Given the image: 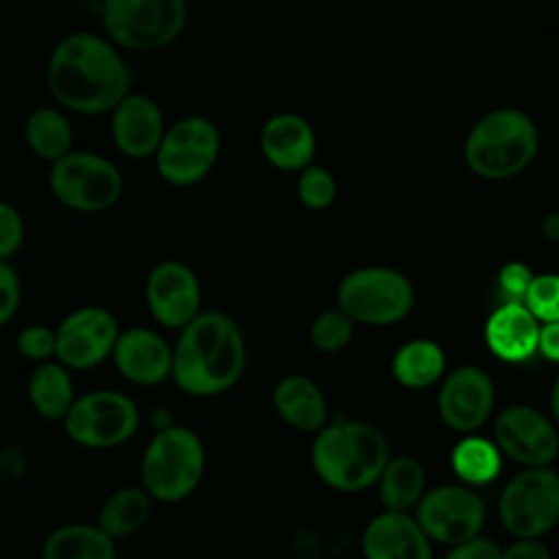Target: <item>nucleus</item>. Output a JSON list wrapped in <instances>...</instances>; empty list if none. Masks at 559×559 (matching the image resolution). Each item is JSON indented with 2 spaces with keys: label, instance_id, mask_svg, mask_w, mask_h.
I'll return each mask as SVG.
<instances>
[{
  "label": "nucleus",
  "instance_id": "obj_31",
  "mask_svg": "<svg viewBox=\"0 0 559 559\" xmlns=\"http://www.w3.org/2000/svg\"><path fill=\"white\" fill-rule=\"evenodd\" d=\"M295 192L304 207L319 212L334 203L338 188L334 175L325 166L312 162L297 173Z\"/></svg>",
  "mask_w": 559,
  "mask_h": 559
},
{
  "label": "nucleus",
  "instance_id": "obj_2",
  "mask_svg": "<svg viewBox=\"0 0 559 559\" xmlns=\"http://www.w3.org/2000/svg\"><path fill=\"white\" fill-rule=\"evenodd\" d=\"M245 365L247 343L240 325L221 310H201L179 330L170 380L186 395L214 397L242 378Z\"/></svg>",
  "mask_w": 559,
  "mask_h": 559
},
{
  "label": "nucleus",
  "instance_id": "obj_6",
  "mask_svg": "<svg viewBox=\"0 0 559 559\" xmlns=\"http://www.w3.org/2000/svg\"><path fill=\"white\" fill-rule=\"evenodd\" d=\"M336 306L362 325H395L415 306L413 282L393 266L371 264L349 271L336 288Z\"/></svg>",
  "mask_w": 559,
  "mask_h": 559
},
{
  "label": "nucleus",
  "instance_id": "obj_27",
  "mask_svg": "<svg viewBox=\"0 0 559 559\" xmlns=\"http://www.w3.org/2000/svg\"><path fill=\"white\" fill-rule=\"evenodd\" d=\"M376 485L384 509L411 513L426 491V469L415 456H389Z\"/></svg>",
  "mask_w": 559,
  "mask_h": 559
},
{
  "label": "nucleus",
  "instance_id": "obj_1",
  "mask_svg": "<svg viewBox=\"0 0 559 559\" xmlns=\"http://www.w3.org/2000/svg\"><path fill=\"white\" fill-rule=\"evenodd\" d=\"M46 85L63 109L96 116L109 114L131 92V74L111 39L74 31L55 44Z\"/></svg>",
  "mask_w": 559,
  "mask_h": 559
},
{
  "label": "nucleus",
  "instance_id": "obj_22",
  "mask_svg": "<svg viewBox=\"0 0 559 559\" xmlns=\"http://www.w3.org/2000/svg\"><path fill=\"white\" fill-rule=\"evenodd\" d=\"M271 400L280 419L299 432H317L330 419L321 386L304 373H288L280 378L273 386Z\"/></svg>",
  "mask_w": 559,
  "mask_h": 559
},
{
  "label": "nucleus",
  "instance_id": "obj_18",
  "mask_svg": "<svg viewBox=\"0 0 559 559\" xmlns=\"http://www.w3.org/2000/svg\"><path fill=\"white\" fill-rule=\"evenodd\" d=\"M111 140L129 159L153 157L166 133L162 107L146 94L129 92L111 111Z\"/></svg>",
  "mask_w": 559,
  "mask_h": 559
},
{
  "label": "nucleus",
  "instance_id": "obj_34",
  "mask_svg": "<svg viewBox=\"0 0 559 559\" xmlns=\"http://www.w3.org/2000/svg\"><path fill=\"white\" fill-rule=\"evenodd\" d=\"M24 236L26 227L20 210L13 203L0 199V260L11 262V258L24 245Z\"/></svg>",
  "mask_w": 559,
  "mask_h": 559
},
{
  "label": "nucleus",
  "instance_id": "obj_15",
  "mask_svg": "<svg viewBox=\"0 0 559 559\" xmlns=\"http://www.w3.org/2000/svg\"><path fill=\"white\" fill-rule=\"evenodd\" d=\"M493 404L496 386L485 369L463 365L441 378L437 413L450 430L461 435L476 432L489 419Z\"/></svg>",
  "mask_w": 559,
  "mask_h": 559
},
{
  "label": "nucleus",
  "instance_id": "obj_12",
  "mask_svg": "<svg viewBox=\"0 0 559 559\" xmlns=\"http://www.w3.org/2000/svg\"><path fill=\"white\" fill-rule=\"evenodd\" d=\"M413 511L428 539L445 546L478 537L485 526V502L474 487L463 483L426 489Z\"/></svg>",
  "mask_w": 559,
  "mask_h": 559
},
{
  "label": "nucleus",
  "instance_id": "obj_14",
  "mask_svg": "<svg viewBox=\"0 0 559 559\" xmlns=\"http://www.w3.org/2000/svg\"><path fill=\"white\" fill-rule=\"evenodd\" d=\"M493 443L502 456L522 467L550 465L559 454L555 421L535 406L511 404L493 421Z\"/></svg>",
  "mask_w": 559,
  "mask_h": 559
},
{
  "label": "nucleus",
  "instance_id": "obj_21",
  "mask_svg": "<svg viewBox=\"0 0 559 559\" xmlns=\"http://www.w3.org/2000/svg\"><path fill=\"white\" fill-rule=\"evenodd\" d=\"M485 343L502 362H524L537 354L539 321L522 301H504L485 321Z\"/></svg>",
  "mask_w": 559,
  "mask_h": 559
},
{
  "label": "nucleus",
  "instance_id": "obj_16",
  "mask_svg": "<svg viewBox=\"0 0 559 559\" xmlns=\"http://www.w3.org/2000/svg\"><path fill=\"white\" fill-rule=\"evenodd\" d=\"M144 301L153 321L181 330L201 312V282L186 262L162 260L146 275Z\"/></svg>",
  "mask_w": 559,
  "mask_h": 559
},
{
  "label": "nucleus",
  "instance_id": "obj_42",
  "mask_svg": "<svg viewBox=\"0 0 559 559\" xmlns=\"http://www.w3.org/2000/svg\"><path fill=\"white\" fill-rule=\"evenodd\" d=\"M81 2H92V0H81Z\"/></svg>",
  "mask_w": 559,
  "mask_h": 559
},
{
  "label": "nucleus",
  "instance_id": "obj_32",
  "mask_svg": "<svg viewBox=\"0 0 559 559\" xmlns=\"http://www.w3.org/2000/svg\"><path fill=\"white\" fill-rule=\"evenodd\" d=\"M522 304L539 323L559 321V273L533 275Z\"/></svg>",
  "mask_w": 559,
  "mask_h": 559
},
{
  "label": "nucleus",
  "instance_id": "obj_7",
  "mask_svg": "<svg viewBox=\"0 0 559 559\" xmlns=\"http://www.w3.org/2000/svg\"><path fill=\"white\" fill-rule=\"evenodd\" d=\"M100 22L118 48L153 52L173 44L186 28V0H100Z\"/></svg>",
  "mask_w": 559,
  "mask_h": 559
},
{
  "label": "nucleus",
  "instance_id": "obj_20",
  "mask_svg": "<svg viewBox=\"0 0 559 559\" xmlns=\"http://www.w3.org/2000/svg\"><path fill=\"white\" fill-rule=\"evenodd\" d=\"M258 144L262 157L284 173H299L312 164L317 155V133L312 124L295 111H280L266 118Z\"/></svg>",
  "mask_w": 559,
  "mask_h": 559
},
{
  "label": "nucleus",
  "instance_id": "obj_11",
  "mask_svg": "<svg viewBox=\"0 0 559 559\" xmlns=\"http://www.w3.org/2000/svg\"><path fill=\"white\" fill-rule=\"evenodd\" d=\"M221 155V131L205 116H183L162 138L157 148V175L175 186L188 188L203 181Z\"/></svg>",
  "mask_w": 559,
  "mask_h": 559
},
{
  "label": "nucleus",
  "instance_id": "obj_40",
  "mask_svg": "<svg viewBox=\"0 0 559 559\" xmlns=\"http://www.w3.org/2000/svg\"><path fill=\"white\" fill-rule=\"evenodd\" d=\"M539 234L550 242H559V212H546L542 216Z\"/></svg>",
  "mask_w": 559,
  "mask_h": 559
},
{
  "label": "nucleus",
  "instance_id": "obj_36",
  "mask_svg": "<svg viewBox=\"0 0 559 559\" xmlns=\"http://www.w3.org/2000/svg\"><path fill=\"white\" fill-rule=\"evenodd\" d=\"M533 275L535 273L528 269V264L520 260H511L502 264L498 271V288L507 297V301H524V295L528 290Z\"/></svg>",
  "mask_w": 559,
  "mask_h": 559
},
{
  "label": "nucleus",
  "instance_id": "obj_38",
  "mask_svg": "<svg viewBox=\"0 0 559 559\" xmlns=\"http://www.w3.org/2000/svg\"><path fill=\"white\" fill-rule=\"evenodd\" d=\"M502 559H552V552L542 537H515L502 548Z\"/></svg>",
  "mask_w": 559,
  "mask_h": 559
},
{
  "label": "nucleus",
  "instance_id": "obj_4",
  "mask_svg": "<svg viewBox=\"0 0 559 559\" xmlns=\"http://www.w3.org/2000/svg\"><path fill=\"white\" fill-rule=\"evenodd\" d=\"M539 153V129L520 107L504 105L483 114L463 140L465 166L485 181L522 175Z\"/></svg>",
  "mask_w": 559,
  "mask_h": 559
},
{
  "label": "nucleus",
  "instance_id": "obj_33",
  "mask_svg": "<svg viewBox=\"0 0 559 559\" xmlns=\"http://www.w3.org/2000/svg\"><path fill=\"white\" fill-rule=\"evenodd\" d=\"M55 347H57V334L52 325L46 323H31L24 325L15 334V349L20 356L31 360L33 365L46 362L55 358Z\"/></svg>",
  "mask_w": 559,
  "mask_h": 559
},
{
  "label": "nucleus",
  "instance_id": "obj_3",
  "mask_svg": "<svg viewBox=\"0 0 559 559\" xmlns=\"http://www.w3.org/2000/svg\"><path fill=\"white\" fill-rule=\"evenodd\" d=\"M389 456V441L380 428L347 417L328 419L314 432L310 448V463L319 480L343 493L376 485Z\"/></svg>",
  "mask_w": 559,
  "mask_h": 559
},
{
  "label": "nucleus",
  "instance_id": "obj_41",
  "mask_svg": "<svg viewBox=\"0 0 559 559\" xmlns=\"http://www.w3.org/2000/svg\"><path fill=\"white\" fill-rule=\"evenodd\" d=\"M548 406H550V417L555 424H559V373L550 386V397H548Z\"/></svg>",
  "mask_w": 559,
  "mask_h": 559
},
{
  "label": "nucleus",
  "instance_id": "obj_17",
  "mask_svg": "<svg viewBox=\"0 0 559 559\" xmlns=\"http://www.w3.org/2000/svg\"><path fill=\"white\" fill-rule=\"evenodd\" d=\"M109 360L127 382L155 386L170 380L173 345L151 328H124L111 347Z\"/></svg>",
  "mask_w": 559,
  "mask_h": 559
},
{
  "label": "nucleus",
  "instance_id": "obj_19",
  "mask_svg": "<svg viewBox=\"0 0 559 559\" xmlns=\"http://www.w3.org/2000/svg\"><path fill=\"white\" fill-rule=\"evenodd\" d=\"M365 559H432V542L406 511L384 509L362 531Z\"/></svg>",
  "mask_w": 559,
  "mask_h": 559
},
{
  "label": "nucleus",
  "instance_id": "obj_5",
  "mask_svg": "<svg viewBox=\"0 0 559 559\" xmlns=\"http://www.w3.org/2000/svg\"><path fill=\"white\" fill-rule=\"evenodd\" d=\"M203 472L205 445L192 428L179 424L159 426L140 459V485L162 504L190 498L201 485Z\"/></svg>",
  "mask_w": 559,
  "mask_h": 559
},
{
  "label": "nucleus",
  "instance_id": "obj_39",
  "mask_svg": "<svg viewBox=\"0 0 559 559\" xmlns=\"http://www.w3.org/2000/svg\"><path fill=\"white\" fill-rule=\"evenodd\" d=\"M537 354H542L548 362L559 365V321L539 323Z\"/></svg>",
  "mask_w": 559,
  "mask_h": 559
},
{
  "label": "nucleus",
  "instance_id": "obj_25",
  "mask_svg": "<svg viewBox=\"0 0 559 559\" xmlns=\"http://www.w3.org/2000/svg\"><path fill=\"white\" fill-rule=\"evenodd\" d=\"M155 500L148 496V491L138 485H124L116 491H111L96 515V524L116 542L127 539L144 528L153 513Z\"/></svg>",
  "mask_w": 559,
  "mask_h": 559
},
{
  "label": "nucleus",
  "instance_id": "obj_35",
  "mask_svg": "<svg viewBox=\"0 0 559 559\" xmlns=\"http://www.w3.org/2000/svg\"><path fill=\"white\" fill-rule=\"evenodd\" d=\"M22 280L9 260H0V328L7 325L20 310Z\"/></svg>",
  "mask_w": 559,
  "mask_h": 559
},
{
  "label": "nucleus",
  "instance_id": "obj_9",
  "mask_svg": "<svg viewBox=\"0 0 559 559\" xmlns=\"http://www.w3.org/2000/svg\"><path fill=\"white\" fill-rule=\"evenodd\" d=\"M66 437L87 450H109L127 443L140 428L133 397L116 389H94L76 395L61 419Z\"/></svg>",
  "mask_w": 559,
  "mask_h": 559
},
{
  "label": "nucleus",
  "instance_id": "obj_30",
  "mask_svg": "<svg viewBox=\"0 0 559 559\" xmlns=\"http://www.w3.org/2000/svg\"><path fill=\"white\" fill-rule=\"evenodd\" d=\"M354 321L336 306L319 312L308 330L310 345L321 354H336L345 349L354 336Z\"/></svg>",
  "mask_w": 559,
  "mask_h": 559
},
{
  "label": "nucleus",
  "instance_id": "obj_23",
  "mask_svg": "<svg viewBox=\"0 0 559 559\" xmlns=\"http://www.w3.org/2000/svg\"><path fill=\"white\" fill-rule=\"evenodd\" d=\"M26 397L39 417L61 421L76 400L72 371L55 358L37 362L26 382Z\"/></svg>",
  "mask_w": 559,
  "mask_h": 559
},
{
  "label": "nucleus",
  "instance_id": "obj_24",
  "mask_svg": "<svg viewBox=\"0 0 559 559\" xmlns=\"http://www.w3.org/2000/svg\"><path fill=\"white\" fill-rule=\"evenodd\" d=\"M116 544L96 522H68L46 535L41 559H116Z\"/></svg>",
  "mask_w": 559,
  "mask_h": 559
},
{
  "label": "nucleus",
  "instance_id": "obj_10",
  "mask_svg": "<svg viewBox=\"0 0 559 559\" xmlns=\"http://www.w3.org/2000/svg\"><path fill=\"white\" fill-rule=\"evenodd\" d=\"M498 518L513 537H544L559 522V474L522 467L500 491Z\"/></svg>",
  "mask_w": 559,
  "mask_h": 559
},
{
  "label": "nucleus",
  "instance_id": "obj_8",
  "mask_svg": "<svg viewBox=\"0 0 559 559\" xmlns=\"http://www.w3.org/2000/svg\"><path fill=\"white\" fill-rule=\"evenodd\" d=\"M122 175L118 166L90 151H70L48 170V190L57 203L72 212L98 214L114 207L122 197Z\"/></svg>",
  "mask_w": 559,
  "mask_h": 559
},
{
  "label": "nucleus",
  "instance_id": "obj_26",
  "mask_svg": "<svg viewBox=\"0 0 559 559\" xmlns=\"http://www.w3.org/2000/svg\"><path fill=\"white\" fill-rule=\"evenodd\" d=\"M445 352L432 338H411L391 358V373L406 389H426L445 373Z\"/></svg>",
  "mask_w": 559,
  "mask_h": 559
},
{
  "label": "nucleus",
  "instance_id": "obj_37",
  "mask_svg": "<svg viewBox=\"0 0 559 559\" xmlns=\"http://www.w3.org/2000/svg\"><path fill=\"white\" fill-rule=\"evenodd\" d=\"M445 559H502V548L489 537H472L463 544L450 546Z\"/></svg>",
  "mask_w": 559,
  "mask_h": 559
},
{
  "label": "nucleus",
  "instance_id": "obj_29",
  "mask_svg": "<svg viewBox=\"0 0 559 559\" xmlns=\"http://www.w3.org/2000/svg\"><path fill=\"white\" fill-rule=\"evenodd\" d=\"M24 140L35 157L52 164L72 151L74 131L61 109L39 107L24 122Z\"/></svg>",
  "mask_w": 559,
  "mask_h": 559
},
{
  "label": "nucleus",
  "instance_id": "obj_13",
  "mask_svg": "<svg viewBox=\"0 0 559 559\" xmlns=\"http://www.w3.org/2000/svg\"><path fill=\"white\" fill-rule=\"evenodd\" d=\"M55 360L70 371H85L105 362L120 334L118 319L105 306H79L57 325Z\"/></svg>",
  "mask_w": 559,
  "mask_h": 559
},
{
  "label": "nucleus",
  "instance_id": "obj_28",
  "mask_svg": "<svg viewBox=\"0 0 559 559\" xmlns=\"http://www.w3.org/2000/svg\"><path fill=\"white\" fill-rule=\"evenodd\" d=\"M456 478L467 487L491 485L502 472V452L493 439L478 437L476 432L463 435L450 454Z\"/></svg>",
  "mask_w": 559,
  "mask_h": 559
}]
</instances>
